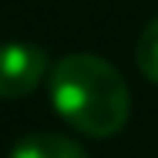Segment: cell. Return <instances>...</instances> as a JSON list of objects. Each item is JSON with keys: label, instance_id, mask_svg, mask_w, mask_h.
I'll list each match as a JSON object with an SVG mask.
<instances>
[{"label": "cell", "instance_id": "1", "mask_svg": "<svg viewBox=\"0 0 158 158\" xmlns=\"http://www.w3.org/2000/svg\"><path fill=\"white\" fill-rule=\"evenodd\" d=\"M51 104L67 125L91 138H111L131 118V91L121 71L98 54H67L47 77Z\"/></svg>", "mask_w": 158, "mask_h": 158}, {"label": "cell", "instance_id": "2", "mask_svg": "<svg viewBox=\"0 0 158 158\" xmlns=\"http://www.w3.org/2000/svg\"><path fill=\"white\" fill-rule=\"evenodd\" d=\"M44 77H51V61L37 44L31 40L0 44V98L3 101L34 94L44 84Z\"/></svg>", "mask_w": 158, "mask_h": 158}, {"label": "cell", "instance_id": "3", "mask_svg": "<svg viewBox=\"0 0 158 158\" xmlns=\"http://www.w3.org/2000/svg\"><path fill=\"white\" fill-rule=\"evenodd\" d=\"M10 158H91L77 141L64 138V135H51V131H37L27 135L14 145Z\"/></svg>", "mask_w": 158, "mask_h": 158}, {"label": "cell", "instance_id": "4", "mask_svg": "<svg viewBox=\"0 0 158 158\" xmlns=\"http://www.w3.org/2000/svg\"><path fill=\"white\" fill-rule=\"evenodd\" d=\"M135 64H138V71L152 84H158V17L138 37V44H135Z\"/></svg>", "mask_w": 158, "mask_h": 158}]
</instances>
